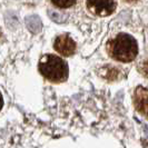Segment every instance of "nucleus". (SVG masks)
I'll return each mask as SVG.
<instances>
[{"instance_id":"obj_3","label":"nucleus","mask_w":148,"mask_h":148,"mask_svg":"<svg viewBox=\"0 0 148 148\" xmlns=\"http://www.w3.org/2000/svg\"><path fill=\"white\" fill-rule=\"evenodd\" d=\"M86 5L89 11L98 17H107L114 14L117 7L115 0H86Z\"/></svg>"},{"instance_id":"obj_8","label":"nucleus","mask_w":148,"mask_h":148,"mask_svg":"<svg viewBox=\"0 0 148 148\" xmlns=\"http://www.w3.org/2000/svg\"><path fill=\"white\" fill-rule=\"evenodd\" d=\"M126 1H128V2H133V1H137V0H126Z\"/></svg>"},{"instance_id":"obj_7","label":"nucleus","mask_w":148,"mask_h":148,"mask_svg":"<svg viewBox=\"0 0 148 148\" xmlns=\"http://www.w3.org/2000/svg\"><path fill=\"white\" fill-rule=\"evenodd\" d=\"M138 69L140 74L148 77V60H141V62L138 65Z\"/></svg>"},{"instance_id":"obj_5","label":"nucleus","mask_w":148,"mask_h":148,"mask_svg":"<svg viewBox=\"0 0 148 148\" xmlns=\"http://www.w3.org/2000/svg\"><path fill=\"white\" fill-rule=\"evenodd\" d=\"M133 101L136 110L148 117V88L138 86L134 91Z\"/></svg>"},{"instance_id":"obj_2","label":"nucleus","mask_w":148,"mask_h":148,"mask_svg":"<svg viewBox=\"0 0 148 148\" xmlns=\"http://www.w3.org/2000/svg\"><path fill=\"white\" fill-rule=\"evenodd\" d=\"M38 69L45 79L53 84L66 82L69 75L68 64L61 57L51 53L41 57V59L39 60Z\"/></svg>"},{"instance_id":"obj_1","label":"nucleus","mask_w":148,"mask_h":148,"mask_svg":"<svg viewBox=\"0 0 148 148\" xmlns=\"http://www.w3.org/2000/svg\"><path fill=\"white\" fill-rule=\"evenodd\" d=\"M106 48L111 58L120 62H130L138 53V45L136 39L124 32L109 39Z\"/></svg>"},{"instance_id":"obj_4","label":"nucleus","mask_w":148,"mask_h":148,"mask_svg":"<svg viewBox=\"0 0 148 148\" xmlns=\"http://www.w3.org/2000/svg\"><path fill=\"white\" fill-rule=\"evenodd\" d=\"M53 48L61 56L69 57L76 50V42L68 35H59L53 41Z\"/></svg>"},{"instance_id":"obj_6","label":"nucleus","mask_w":148,"mask_h":148,"mask_svg":"<svg viewBox=\"0 0 148 148\" xmlns=\"http://www.w3.org/2000/svg\"><path fill=\"white\" fill-rule=\"evenodd\" d=\"M53 6L57 8H61V9H66L71 6H74L77 0H50Z\"/></svg>"}]
</instances>
